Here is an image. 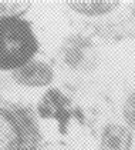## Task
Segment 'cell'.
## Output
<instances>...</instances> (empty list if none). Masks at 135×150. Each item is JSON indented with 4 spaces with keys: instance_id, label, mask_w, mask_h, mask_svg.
I'll return each instance as SVG.
<instances>
[{
    "instance_id": "obj_1",
    "label": "cell",
    "mask_w": 135,
    "mask_h": 150,
    "mask_svg": "<svg viewBox=\"0 0 135 150\" xmlns=\"http://www.w3.org/2000/svg\"><path fill=\"white\" fill-rule=\"evenodd\" d=\"M0 150H43L34 112L0 94Z\"/></svg>"
},
{
    "instance_id": "obj_2",
    "label": "cell",
    "mask_w": 135,
    "mask_h": 150,
    "mask_svg": "<svg viewBox=\"0 0 135 150\" xmlns=\"http://www.w3.org/2000/svg\"><path fill=\"white\" fill-rule=\"evenodd\" d=\"M31 23L20 14L0 17V70L14 71L31 62L38 52Z\"/></svg>"
},
{
    "instance_id": "obj_3",
    "label": "cell",
    "mask_w": 135,
    "mask_h": 150,
    "mask_svg": "<svg viewBox=\"0 0 135 150\" xmlns=\"http://www.w3.org/2000/svg\"><path fill=\"white\" fill-rule=\"evenodd\" d=\"M61 57L68 69L87 73L98 63V53L94 43L83 35H71L63 42Z\"/></svg>"
},
{
    "instance_id": "obj_4",
    "label": "cell",
    "mask_w": 135,
    "mask_h": 150,
    "mask_svg": "<svg viewBox=\"0 0 135 150\" xmlns=\"http://www.w3.org/2000/svg\"><path fill=\"white\" fill-rule=\"evenodd\" d=\"M38 112L45 119H56L57 122H60L61 133H66L68 120L77 116L78 109L74 107L73 102L58 89H50L40 100Z\"/></svg>"
},
{
    "instance_id": "obj_5",
    "label": "cell",
    "mask_w": 135,
    "mask_h": 150,
    "mask_svg": "<svg viewBox=\"0 0 135 150\" xmlns=\"http://www.w3.org/2000/svg\"><path fill=\"white\" fill-rule=\"evenodd\" d=\"M11 77L20 86L38 89V87H44L53 83L54 70L48 63L33 59L23 67L11 71Z\"/></svg>"
},
{
    "instance_id": "obj_6",
    "label": "cell",
    "mask_w": 135,
    "mask_h": 150,
    "mask_svg": "<svg viewBox=\"0 0 135 150\" xmlns=\"http://www.w3.org/2000/svg\"><path fill=\"white\" fill-rule=\"evenodd\" d=\"M132 143V130L120 123L105 125L100 136V150H131Z\"/></svg>"
},
{
    "instance_id": "obj_7",
    "label": "cell",
    "mask_w": 135,
    "mask_h": 150,
    "mask_svg": "<svg viewBox=\"0 0 135 150\" xmlns=\"http://www.w3.org/2000/svg\"><path fill=\"white\" fill-rule=\"evenodd\" d=\"M71 10L83 16H102L115 10L121 1L118 0H91V1H67Z\"/></svg>"
},
{
    "instance_id": "obj_8",
    "label": "cell",
    "mask_w": 135,
    "mask_h": 150,
    "mask_svg": "<svg viewBox=\"0 0 135 150\" xmlns=\"http://www.w3.org/2000/svg\"><path fill=\"white\" fill-rule=\"evenodd\" d=\"M122 117L128 127L135 132V90L128 94L122 106Z\"/></svg>"
},
{
    "instance_id": "obj_9",
    "label": "cell",
    "mask_w": 135,
    "mask_h": 150,
    "mask_svg": "<svg viewBox=\"0 0 135 150\" xmlns=\"http://www.w3.org/2000/svg\"><path fill=\"white\" fill-rule=\"evenodd\" d=\"M19 6H20V3H17V1H0V17L20 14Z\"/></svg>"
}]
</instances>
